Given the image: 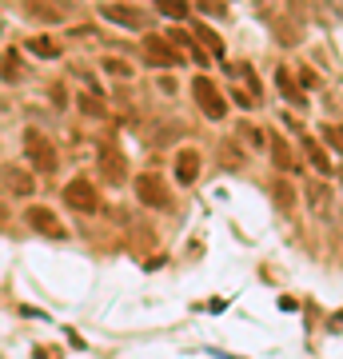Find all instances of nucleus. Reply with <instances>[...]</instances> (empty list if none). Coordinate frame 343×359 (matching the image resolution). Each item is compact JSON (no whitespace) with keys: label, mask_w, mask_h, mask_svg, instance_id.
I'll return each instance as SVG.
<instances>
[{"label":"nucleus","mask_w":343,"mask_h":359,"mask_svg":"<svg viewBox=\"0 0 343 359\" xmlns=\"http://www.w3.org/2000/svg\"><path fill=\"white\" fill-rule=\"evenodd\" d=\"M25 156H28V164L36 168L40 176H52V172H56V164H60V156H56L52 140H48V136H40L36 128L25 132Z\"/></svg>","instance_id":"f257e3e1"},{"label":"nucleus","mask_w":343,"mask_h":359,"mask_svg":"<svg viewBox=\"0 0 343 359\" xmlns=\"http://www.w3.org/2000/svg\"><path fill=\"white\" fill-rule=\"evenodd\" d=\"M64 204H68V212H84V216H92L96 208H100V192H96V184H92L88 176H76L64 184Z\"/></svg>","instance_id":"f03ea898"},{"label":"nucleus","mask_w":343,"mask_h":359,"mask_svg":"<svg viewBox=\"0 0 343 359\" xmlns=\"http://www.w3.org/2000/svg\"><path fill=\"white\" fill-rule=\"evenodd\" d=\"M191 96H196V104H200V112L208 116V120H224V116H228V100H224V92H220L216 80L196 76V84H191Z\"/></svg>","instance_id":"7ed1b4c3"},{"label":"nucleus","mask_w":343,"mask_h":359,"mask_svg":"<svg viewBox=\"0 0 343 359\" xmlns=\"http://www.w3.org/2000/svg\"><path fill=\"white\" fill-rule=\"evenodd\" d=\"M96 168H100V180L104 184H124L128 180V160L124 152L116 148V144H100V152H96Z\"/></svg>","instance_id":"20e7f679"},{"label":"nucleus","mask_w":343,"mask_h":359,"mask_svg":"<svg viewBox=\"0 0 343 359\" xmlns=\"http://www.w3.org/2000/svg\"><path fill=\"white\" fill-rule=\"evenodd\" d=\"M140 52H144V60H148V65H156V68H160V65H164V68H176L180 60H184V56L172 48V40H168V36H156V32H148V36H144Z\"/></svg>","instance_id":"39448f33"},{"label":"nucleus","mask_w":343,"mask_h":359,"mask_svg":"<svg viewBox=\"0 0 343 359\" xmlns=\"http://www.w3.org/2000/svg\"><path fill=\"white\" fill-rule=\"evenodd\" d=\"M136 200L140 204H148V208H172V196H168V188H164V180L156 176V172H144V176H136Z\"/></svg>","instance_id":"423d86ee"},{"label":"nucleus","mask_w":343,"mask_h":359,"mask_svg":"<svg viewBox=\"0 0 343 359\" xmlns=\"http://www.w3.org/2000/svg\"><path fill=\"white\" fill-rule=\"evenodd\" d=\"M28 228L32 231H40V236H48V240H68V228L60 224V216L52 212V208H44V204H36V208H28Z\"/></svg>","instance_id":"0eeeda50"},{"label":"nucleus","mask_w":343,"mask_h":359,"mask_svg":"<svg viewBox=\"0 0 343 359\" xmlns=\"http://www.w3.org/2000/svg\"><path fill=\"white\" fill-rule=\"evenodd\" d=\"M100 16L104 20H112V25H120V28H144V13L140 8H132V4H104L100 8Z\"/></svg>","instance_id":"6e6552de"},{"label":"nucleus","mask_w":343,"mask_h":359,"mask_svg":"<svg viewBox=\"0 0 343 359\" xmlns=\"http://www.w3.org/2000/svg\"><path fill=\"white\" fill-rule=\"evenodd\" d=\"M4 188H8L13 196H32V188H36V180L28 176L25 168L8 164V168H4Z\"/></svg>","instance_id":"1a4fd4ad"},{"label":"nucleus","mask_w":343,"mask_h":359,"mask_svg":"<svg viewBox=\"0 0 343 359\" xmlns=\"http://www.w3.org/2000/svg\"><path fill=\"white\" fill-rule=\"evenodd\" d=\"M196 176H200V152L196 148H184L176 156V180L180 184H196Z\"/></svg>","instance_id":"9d476101"},{"label":"nucleus","mask_w":343,"mask_h":359,"mask_svg":"<svg viewBox=\"0 0 343 359\" xmlns=\"http://www.w3.org/2000/svg\"><path fill=\"white\" fill-rule=\"evenodd\" d=\"M0 76H4V84H16V80L25 76V60H20V52L16 48L4 52V60H0Z\"/></svg>","instance_id":"9b49d317"},{"label":"nucleus","mask_w":343,"mask_h":359,"mask_svg":"<svg viewBox=\"0 0 343 359\" xmlns=\"http://www.w3.org/2000/svg\"><path fill=\"white\" fill-rule=\"evenodd\" d=\"M271 160H276L280 172H292L295 168V152H292V144L283 140V136H271Z\"/></svg>","instance_id":"f8f14e48"},{"label":"nucleus","mask_w":343,"mask_h":359,"mask_svg":"<svg viewBox=\"0 0 343 359\" xmlns=\"http://www.w3.org/2000/svg\"><path fill=\"white\" fill-rule=\"evenodd\" d=\"M191 32H196V40H200L203 48H208V56H216V60L224 56V40H220L208 25H200V20H196V25H191Z\"/></svg>","instance_id":"ddd939ff"},{"label":"nucleus","mask_w":343,"mask_h":359,"mask_svg":"<svg viewBox=\"0 0 343 359\" xmlns=\"http://www.w3.org/2000/svg\"><path fill=\"white\" fill-rule=\"evenodd\" d=\"M25 13L28 16H40V20H48V25L64 20V13L56 8V4H48V0H25Z\"/></svg>","instance_id":"4468645a"},{"label":"nucleus","mask_w":343,"mask_h":359,"mask_svg":"<svg viewBox=\"0 0 343 359\" xmlns=\"http://www.w3.org/2000/svg\"><path fill=\"white\" fill-rule=\"evenodd\" d=\"M271 196H276V208H280V212H292V208H295L292 180H276V184H271Z\"/></svg>","instance_id":"2eb2a0df"},{"label":"nucleus","mask_w":343,"mask_h":359,"mask_svg":"<svg viewBox=\"0 0 343 359\" xmlns=\"http://www.w3.org/2000/svg\"><path fill=\"white\" fill-rule=\"evenodd\" d=\"M276 84H280V92L295 104V108H304V104H307V100H304V92L295 88V80H292V72H288V68H280V72H276Z\"/></svg>","instance_id":"dca6fc26"},{"label":"nucleus","mask_w":343,"mask_h":359,"mask_svg":"<svg viewBox=\"0 0 343 359\" xmlns=\"http://www.w3.org/2000/svg\"><path fill=\"white\" fill-rule=\"evenodd\" d=\"M28 52H36L40 60H56V56H60V44L52 36H32L28 40Z\"/></svg>","instance_id":"f3484780"},{"label":"nucleus","mask_w":343,"mask_h":359,"mask_svg":"<svg viewBox=\"0 0 343 359\" xmlns=\"http://www.w3.org/2000/svg\"><path fill=\"white\" fill-rule=\"evenodd\" d=\"M156 8H160V13L164 16H172V20H188V0H156Z\"/></svg>","instance_id":"a211bd4d"},{"label":"nucleus","mask_w":343,"mask_h":359,"mask_svg":"<svg viewBox=\"0 0 343 359\" xmlns=\"http://www.w3.org/2000/svg\"><path fill=\"white\" fill-rule=\"evenodd\" d=\"M76 108H80L84 116H104V100H96V96H80Z\"/></svg>","instance_id":"6ab92c4d"},{"label":"nucleus","mask_w":343,"mask_h":359,"mask_svg":"<svg viewBox=\"0 0 343 359\" xmlns=\"http://www.w3.org/2000/svg\"><path fill=\"white\" fill-rule=\"evenodd\" d=\"M323 140H328L335 152H343V124H328V128H323Z\"/></svg>","instance_id":"aec40b11"},{"label":"nucleus","mask_w":343,"mask_h":359,"mask_svg":"<svg viewBox=\"0 0 343 359\" xmlns=\"http://www.w3.org/2000/svg\"><path fill=\"white\" fill-rule=\"evenodd\" d=\"M307 152H311V164H316V168H319V172H323V176H328V156L319 152L316 144H307Z\"/></svg>","instance_id":"412c9836"},{"label":"nucleus","mask_w":343,"mask_h":359,"mask_svg":"<svg viewBox=\"0 0 343 359\" xmlns=\"http://www.w3.org/2000/svg\"><path fill=\"white\" fill-rule=\"evenodd\" d=\"M311 204H316V208L328 204V188H323V184H311Z\"/></svg>","instance_id":"4be33fe9"},{"label":"nucleus","mask_w":343,"mask_h":359,"mask_svg":"<svg viewBox=\"0 0 343 359\" xmlns=\"http://www.w3.org/2000/svg\"><path fill=\"white\" fill-rule=\"evenodd\" d=\"M200 8H203V13H212V16H224V13H228L220 0H200Z\"/></svg>","instance_id":"5701e85b"},{"label":"nucleus","mask_w":343,"mask_h":359,"mask_svg":"<svg viewBox=\"0 0 343 359\" xmlns=\"http://www.w3.org/2000/svg\"><path fill=\"white\" fill-rule=\"evenodd\" d=\"M104 68L116 72V76H128V65H120V60H104Z\"/></svg>","instance_id":"b1692460"},{"label":"nucleus","mask_w":343,"mask_h":359,"mask_svg":"<svg viewBox=\"0 0 343 359\" xmlns=\"http://www.w3.org/2000/svg\"><path fill=\"white\" fill-rule=\"evenodd\" d=\"M339 180H343V168H339Z\"/></svg>","instance_id":"393cba45"}]
</instances>
